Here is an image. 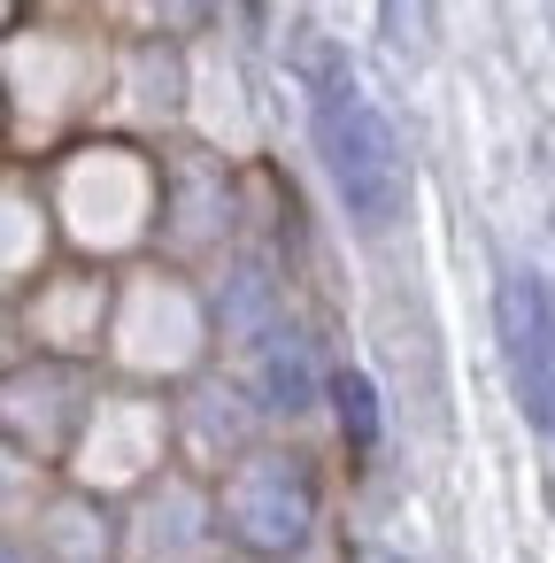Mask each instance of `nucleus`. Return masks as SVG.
<instances>
[{"label":"nucleus","mask_w":555,"mask_h":563,"mask_svg":"<svg viewBox=\"0 0 555 563\" xmlns=\"http://www.w3.org/2000/svg\"><path fill=\"white\" fill-rule=\"evenodd\" d=\"M332 417H340L347 448H378V386L363 371H332Z\"/></svg>","instance_id":"39448f33"},{"label":"nucleus","mask_w":555,"mask_h":563,"mask_svg":"<svg viewBox=\"0 0 555 563\" xmlns=\"http://www.w3.org/2000/svg\"><path fill=\"white\" fill-rule=\"evenodd\" d=\"M301 78H309V132H317V155H324V178H332L340 209L363 232H386L409 209V163H401V140H393L386 109L363 93V78L347 70L340 47H309Z\"/></svg>","instance_id":"f257e3e1"},{"label":"nucleus","mask_w":555,"mask_h":563,"mask_svg":"<svg viewBox=\"0 0 555 563\" xmlns=\"http://www.w3.org/2000/svg\"><path fill=\"white\" fill-rule=\"evenodd\" d=\"M493 332H501V371H509L517 417L555 440V286L532 263L501 271V286H493Z\"/></svg>","instance_id":"7ed1b4c3"},{"label":"nucleus","mask_w":555,"mask_h":563,"mask_svg":"<svg viewBox=\"0 0 555 563\" xmlns=\"http://www.w3.org/2000/svg\"><path fill=\"white\" fill-rule=\"evenodd\" d=\"M217 525L263 563L301 555L317 532V486L293 455H247V463H232V478L217 494Z\"/></svg>","instance_id":"f03ea898"},{"label":"nucleus","mask_w":555,"mask_h":563,"mask_svg":"<svg viewBox=\"0 0 555 563\" xmlns=\"http://www.w3.org/2000/svg\"><path fill=\"white\" fill-rule=\"evenodd\" d=\"M317 394H332V378H317L309 340L278 317V324L255 340V401H263L270 417H309V409H317Z\"/></svg>","instance_id":"20e7f679"},{"label":"nucleus","mask_w":555,"mask_h":563,"mask_svg":"<svg viewBox=\"0 0 555 563\" xmlns=\"http://www.w3.org/2000/svg\"><path fill=\"white\" fill-rule=\"evenodd\" d=\"M378 24L393 55H424L432 47V0H378Z\"/></svg>","instance_id":"423d86ee"}]
</instances>
